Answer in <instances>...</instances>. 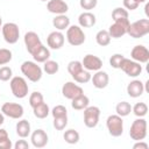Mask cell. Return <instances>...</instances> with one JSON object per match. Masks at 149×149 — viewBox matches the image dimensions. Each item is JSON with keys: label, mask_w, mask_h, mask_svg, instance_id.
<instances>
[{"label": "cell", "mask_w": 149, "mask_h": 149, "mask_svg": "<svg viewBox=\"0 0 149 149\" xmlns=\"http://www.w3.org/2000/svg\"><path fill=\"white\" fill-rule=\"evenodd\" d=\"M1 34H2L3 40L8 44H15L19 41V37H20L19 26L14 22H7V23L2 24Z\"/></svg>", "instance_id": "cell-7"}, {"label": "cell", "mask_w": 149, "mask_h": 149, "mask_svg": "<svg viewBox=\"0 0 149 149\" xmlns=\"http://www.w3.org/2000/svg\"><path fill=\"white\" fill-rule=\"evenodd\" d=\"M91 80H92V84L95 88L101 90V88L107 87V85L109 83V77H108V73L106 71L98 70V71H95L93 77H91Z\"/></svg>", "instance_id": "cell-19"}, {"label": "cell", "mask_w": 149, "mask_h": 149, "mask_svg": "<svg viewBox=\"0 0 149 149\" xmlns=\"http://www.w3.org/2000/svg\"><path fill=\"white\" fill-rule=\"evenodd\" d=\"M129 23L130 22L128 19H121V20L114 21V23L111 24L108 28V34H109L111 38H120L123 35H126Z\"/></svg>", "instance_id": "cell-9"}, {"label": "cell", "mask_w": 149, "mask_h": 149, "mask_svg": "<svg viewBox=\"0 0 149 149\" xmlns=\"http://www.w3.org/2000/svg\"><path fill=\"white\" fill-rule=\"evenodd\" d=\"M52 26L56 28V30H65L68 29V27L70 26V19L65 15V14H59V15H56L54 19H52Z\"/></svg>", "instance_id": "cell-23"}, {"label": "cell", "mask_w": 149, "mask_h": 149, "mask_svg": "<svg viewBox=\"0 0 149 149\" xmlns=\"http://www.w3.org/2000/svg\"><path fill=\"white\" fill-rule=\"evenodd\" d=\"M79 5L85 10H91L97 7L98 0H79Z\"/></svg>", "instance_id": "cell-41"}, {"label": "cell", "mask_w": 149, "mask_h": 149, "mask_svg": "<svg viewBox=\"0 0 149 149\" xmlns=\"http://www.w3.org/2000/svg\"><path fill=\"white\" fill-rule=\"evenodd\" d=\"M115 112L118 115H120L121 118L123 116H127L130 114L132 112V105L127 101H120L118 102V105L115 106Z\"/></svg>", "instance_id": "cell-29"}, {"label": "cell", "mask_w": 149, "mask_h": 149, "mask_svg": "<svg viewBox=\"0 0 149 149\" xmlns=\"http://www.w3.org/2000/svg\"><path fill=\"white\" fill-rule=\"evenodd\" d=\"M132 112L137 116V118H144L148 113V106L146 102H136L132 107Z\"/></svg>", "instance_id": "cell-31"}, {"label": "cell", "mask_w": 149, "mask_h": 149, "mask_svg": "<svg viewBox=\"0 0 149 149\" xmlns=\"http://www.w3.org/2000/svg\"><path fill=\"white\" fill-rule=\"evenodd\" d=\"M47 9L52 14L59 15V14H65L69 10V6L64 0H48Z\"/></svg>", "instance_id": "cell-18"}, {"label": "cell", "mask_w": 149, "mask_h": 149, "mask_svg": "<svg viewBox=\"0 0 149 149\" xmlns=\"http://www.w3.org/2000/svg\"><path fill=\"white\" fill-rule=\"evenodd\" d=\"M63 139H64V141H65L66 143H69V144H76V143L79 142L80 135H79V133H78L77 130H74V129L71 128V129H68V130L64 132Z\"/></svg>", "instance_id": "cell-27"}, {"label": "cell", "mask_w": 149, "mask_h": 149, "mask_svg": "<svg viewBox=\"0 0 149 149\" xmlns=\"http://www.w3.org/2000/svg\"><path fill=\"white\" fill-rule=\"evenodd\" d=\"M13 77V70L9 66H1L0 68V80L8 81Z\"/></svg>", "instance_id": "cell-39"}, {"label": "cell", "mask_w": 149, "mask_h": 149, "mask_svg": "<svg viewBox=\"0 0 149 149\" xmlns=\"http://www.w3.org/2000/svg\"><path fill=\"white\" fill-rule=\"evenodd\" d=\"M127 34L133 38H141L149 34V20L141 19L133 23H129L127 28Z\"/></svg>", "instance_id": "cell-2"}, {"label": "cell", "mask_w": 149, "mask_h": 149, "mask_svg": "<svg viewBox=\"0 0 149 149\" xmlns=\"http://www.w3.org/2000/svg\"><path fill=\"white\" fill-rule=\"evenodd\" d=\"M120 69L128 77H132V78H135V77L140 76L141 72H142V65H141V63H137V62H135L133 59H129V58H126V57L122 61Z\"/></svg>", "instance_id": "cell-10"}, {"label": "cell", "mask_w": 149, "mask_h": 149, "mask_svg": "<svg viewBox=\"0 0 149 149\" xmlns=\"http://www.w3.org/2000/svg\"><path fill=\"white\" fill-rule=\"evenodd\" d=\"M23 112V106L16 102H5L1 106V113L10 119H21Z\"/></svg>", "instance_id": "cell-11"}, {"label": "cell", "mask_w": 149, "mask_h": 149, "mask_svg": "<svg viewBox=\"0 0 149 149\" xmlns=\"http://www.w3.org/2000/svg\"><path fill=\"white\" fill-rule=\"evenodd\" d=\"M136 1H137V2H139V3H142V2H146V1H147V0H136Z\"/></svg>", "instance_id": "cell-49"}, {"label": "cell", "mask_w": 149, "mask_h": 149, "mask_svg": "<svg viewBox=\"0 0 149 149\" xmlns=\"http://www.w3.org/2000/svg\"><path fill=\"white\" fill-rule=\"evenodd\" d=\"M112 19L113 21L121 20V19H128V10L122 7H116L112 10Z\"/></svg>", "instance_id": "cell-34"}, {"label": "cell", "mask_w": 149, "mask_h": 149, "mask_svg": "<svg viewBox=\"0 0 149 149\" xmlns=\"http://www.w3.org/2000/svg\"><path fill=\"white\" fill-rule=\"evenodd\" d=\"M95 42L100 45V47H106L111 43V36L108 34V30L101 29L95 35Z\"/></svg>", "instance_id": "cell-28"}, {"label": "cell", "mask_w": 149, "mask_h": 149, "mask_svg": "<svg viewBox=\"0 0 149 149\" xmlns=\"http://www.w3.org/2000/svg\"><path fill=\"white\" fill-rule=\"evenodd\" d=\"M13 147L10 140H6L3 142H0V149H10Z\"/></svg>", "instance_id": "cell-45"}, {"label": "cell", "mask_w": 149, "mask_h": 149, "mask_svg": "<svg viewBox=\"0 0 149 149\" xmlns=\"http://www.w3.org/2000/svg\"><path fill=\"white\" fill-rule=\"evenodd\" d=\"M3 122H5V115H3V114L0 112V126H1Z\"/></svg>", "instance_id": "cell-47"}, {"label": "cell", "mask_w": 149, "mask_h": 149, "mask_svg": "<svg viewBox=\"0 0 149 149\" xmlns=\"http://www.w3.org/2000/svg\"><path fill=\"white\" fill-rule=\"evenodd\" d=\"M44 101V98H43V94L38 91H34L30 95H29V105L31 106V108H34L35 106L40 105L41 102Z\"/></svg>", "instance_id": "cell-33"}, {"label": "cell", "mask_w": 149, "mask_h": 149, "mask_svg": "<svg viewBox=\"0 0 149 149\" xmlns=\"http://www.w3.org/2000/svg\"><path fill=\"white\" fill-rule=\"evenodd\" d=\"M100 108L97 106H87L84 109V125L87 128H94L99 123Z\"/></svg>", "instance_id": "cell-8"}, {"label": "cell", "mask_w": 149, "mask_h": 149, "mask_svg": "<svg viewBox=\"0 0 149 149\" xmlns=\"http://www.w3.org/2000/svg\"><path fill=\"white\" fill-rule=\"evenodd\" d=\"M85 34L79 26H69L66 29V41L72 47H79L85 42Z\"/></svg>", "instance_id": "cell-5"}, {"label": "cell", "mask_w": 149, "mask_h": 149, "mask_svg": "<svg viewBox=\"0 0 149 149\" xmlns=\"http://www.w3.org/2000/svg\"><path fill=\"white\" fill-rule=\"evenodd\" d=\"M125 59V56L122 54H114L109 58V64L113 69H120L122 61Z\"/></svg>", "instance_id": "cell-38"}, {"label": "cell", "mask_w": 149, "mask_h": 149, "mask_svg": "<svg viewBox=\"0 0 149 149\" xmlns=\"http://www.w3.org/2000/svg\"><path fill=\"white\" fill-rule=\"evenodd\" d=\"M84 68H83V64H81V62H79V61H71V62H69V64H68V71H69V73L71 74V77L72 76H74L76 73H78L80 70H83Z\"/></svg>", "instance_id": "cell-37"}, {"label": "cell", "mask_w": 149, "mask_h": 149, "mask_svg": "<svg viewBox=\"0 0 149 149\" xmlns=\"http://www.w3.org/2000/svg\"><path fill=\"white\" fill-rule=\"evenodd\" d=\"M144 92V85L141 80L134 79L127 85V93L130 98H139Z\"/></svg>", "instance_id": "cell-20"}, {"label": "cell", "mask_w": 149, "mask_h": 149, "mask_svg": "<svg viewBox=\"0 0 149 149\" xmlns=\"http://www.w3.org/2000/svg\"><path fill=\"white\" fill-rule=\"evenodd\" d=\"M13 58V54L9 49L1 48L0 49V65H6L8 64Z\"/></svg>", "instance_id": "cell-36"}, {"label": "cell", "mask_w": 149, "mask_h": 149, "mask_svg": "<svg viewBox=\"0 0 149 149\" xmlns=\"http://www.w3.org/2000/svg\"><path fill=\"white\" fill-rule=\"evenodd\" d=\"M30 141H31V144L35 147V148H44L47 144H48V141H49V137H48V134L38 128L36 130H34L30 135Z\"/></svg>", "instance_id": "cell-17"}, {"label": "cell", "mask_w": 149, "mask_h": 149, "mask_svg": "<svg viewBox=\"0 0 149 149\" xmlns=\"http://www.w3.org/2000/svg\"><path fill=\"white\" fill-rule=\"evenodd\" d=\"M130 57L137 63H147L149 61V50L142 44L135 45L130 51Z\"/></svg>", "instance_id": "cell-16"}, {"label": "cell", "mask_w": 149, "mask_h": 149, "mask_svg": "<svg viewBox=\"0 0 149 149\" xmlns=\"http://www.w3.org/2000/svg\"><path fill=\"white\" fill-rule=\"evenodd\" d=\"M1 28H2V19L0 16V31H1Z\"/></svg>", "instance_id": "cell-48"}, {"label": "cell", "mask_w": 149, "mask_h": 149, "mask_svg": "<svg viewBox=\"0 0 149 149\" xmlns=\"http://www.w3.org/2000/svg\"><path fill=\"white\" fill-rule=\"evenodd\" d=\"M81 64H83V68L87 71H98V70H101L102 68V61L98 56L92 54L85 55L81 61Z\"/></svg>", "instance_id": "cell-13"}, {"label": "cell", "mask_w": 149, "mask_h": 149, "mask_svg": "<svg viewBox=\"0 0 149 149\" xmlns=\"http://www.w3.org/2000/svg\"><path fill=\"white\" fill-rule=\"evenodd\" d=\"M15 149H29V144L26 140H17L16 143L14 144Z\"/></svg>", "instance_id": "cell-43"}, {"label": "cell", "mask_w": 149, "mask_h": 149, "mask_svg": "<svg viewBox=\"0 0 149 149\" xmlns=\"http://www.w3.org/2000/svg\"><path fill=\"white\" fill-rule=\"evenodd\" d=\"M20 70L22 72V74H24L26 78H28V80L33 81V83H37L41 80L42 78V72L43 70L41 69L40 65H37L36 62H31V61H24L21 66Z\"/></svg>", "instance_id": "cell-1"}, {"label": "cell", "mask_w": 149, "mask_h": 149, "mask_svg": "<svg viewBox=\"0 0 149 149\" xmlns=\"http://www.w3.org/2000/svg\"><path fill=\"white\" fill-rule=\"evenodd\" d=\"M58 70H59V65L56 61L48 59L43 63V71L47 72L48 74H55L58 72Z\"/></svg>", "instance_id": "cell-32"}, {"label": "cell", "mask_w": 149, "mask_h": 149, "mask_svg": "<svg viewBox=\"0 0 149 149\" xmlns=\"http://www.w3.org/2000/svg\"><path fill=\"white\" fill-rule=\"evenodd\" d=\"M52 125H54V128L56 130H63V129H65V127L68 126V115L54 118Z\"/></svg>", "instance_id": "cell-35"}, {"label": "cell", "mask_w": 149, "mask_h": 149, "mask_svg": "<svg viewBox=\"0 0 149 149\" xmlns=\"http://www.w3.org/2000/svg\"><path fill=\"white\" fill-rule=\"evenodd\" d=\"M33 112H34V115H35L37 119H45V118L49 115V113H50V108H49L48 104L43 101V102H41L40 105L35 106V107L33 108Z\"/></svg>", "instance_id": "cell-26"}, {"label": "cell", "mask_w": 149, "mask_h": 149, "mask_svg": "<svg viewBox=\"0 0 149 149\" xmlns=\"http://www.w3.org/2000/svg\"><path fill=\"white\" fill-rule=\"evenodd\" d=\"M148 148H149L148 143L143 142V140L142 141H136V143L133 146V149H148Z\"/></svg>", "instance_id": "cell-44"}, {"label": "cell", "mask_w": 149, "mask_h": 149, "mask_svg": "<svg viewBox=\"0 0 149 149\" xmlns=\"http://www.w3.org/2000/svg\"><path fill=\"white\" fill-rule=\"evenodd\" d=\"M23 41H24V45H26V49L27 51L33 55L42 44L41 42V38L40 36L37 35V33L35 31H27L24 34V37H23Z\"/></svg>", "instance_id": "cell-12"}, {"label": "cell", "mask_w": 149, "mask_h": 149, "mask_svg": "<svg viewBox=\"0 0 149 149\" xmlns=\"http://www.w3.org/2000/svg\"><path fill=\"white\" fill-rule=\"evenodd\" d=\"M139 2L136 0H123V7L127 10H135L139 7Z\"/></svg>", "instance_id": "cell-42"}, {"label": "cell", "mask_w": 149, "mask_h": 149, "mask_svg": "<svg viewBox=\"0 0 149 149\" xmlns=\"http://www.w3.org/2000/svg\"><path fill=\"white\" fill-rule=\"evenodd\" d=\"M8 139H9V136H8L7 130L3 129V128H0V142H3L6 140H8Z\"/></svg>", "instance_id": "cell-46"}, {"label": "cell", "mask_w": 149, "mask_h": 149, "mask_svg": "<svg viewBox=\"0 0 149 149\" xmlns=\"http://www.w3.org/2000/svg\"><path fill=\"white\" fill-rule=\"evenodd\" d=\"M106 127L111 136L119 137L123 133V120L118 114H112L106 120Z\"/></svg>", "instance_id": "cell-6"}, {"label": "cell", "mask_w": 149, "mask_h": 149, "mask_svg": "<svg viewBox=\"0 0 149 149\" xmlns=\"http://www.w3.org/2000/svg\"><path fill=\"white\" fill-rule=\"evenodd\" d=\"M51 114L54 118H57V116H64V115H68V111H66V107L63 106V105H57L55 106L52 109H51Z\"/></svg>", "instance_id": "cell-40"}, {"label": "cell", "mask_w": 149, "mask_h": 149, "mask_svg": "<svg viewBox=\"0 0 149 149\" xmlns=\"http://www.w3.org/2000/svg\"><path fill=\"white\" fill-rule=\"evenodd\" d=\"M71 101H72V102H71V106H72V108L76 109V111L85 109V108L90 105V99H88V97L85 95L84 93L80 94V95H78V97H76V98H73Z\"/></svg>", "instance_id": "cell-24"}, {"label": "cell", "mask_w": 149, "mask_h": 149, "mask_svg": "<svg viewBox=\"0 0 149 149\" xmlns=\"http://www.w3.org/2000/svg\"><path fill=\"white\" fill-rule=\"evenodd\" d=\"M64 42H65V36L59 30L51 31L48 35V37H47V44H48V47L50 49H54V50L61 49L64 45Z\"/></svg>", "instance_id": "cell-15"}, {"label": "cell", "mask_w": 149, "mask_h": 149, "mask_svg": "<svg viewBox=\"0 0 149 149\" xmlns=\"http://www.w3.org/2000/svg\"><path fill=\"white\" fill-rule=\"evenodd\" d=\"M9 86H10V91L15 98L23 99L28 95L29 87L23 77H20V76L12 77V79L9 81Z\"/></svg>", "instance_id": "cell-3"}, {"label": "cell", "mask_w": 149, "mask_h": 149, "mask_svg": "<svg viewBox=\"0 0 149 149\" xmlns=\"http://www.w3.org/2000/svg\"><path fill=\"white\" fill-rule=\"evenodd\" d=\"M83 93H84L83 88L79 85L74 84L73 81H66L62 86V94H63L64 98H66L69 100H72L73 98H76V97H78Z\"/></svg>", "instance_id": "cell-14"}, {"label": "cell", "mask_w": 149, "mask_h": 149, "mask_svg": "<svg viewBox=\"0 0 149 149\" xmlns=\"http://www.w3.org/2000/svg\"><path fill=\"white\" fill-rule=\"evenodd\" d=\"M95 22H97L95 15L93 13H91L90 10L83 12L78 16V23H79V27H81V28H91L95 24Z\"/></svg>", "instance_id": "cell-21"}, {"label": "cell", "mask_w": 149, "mask_h": 149, "mask_svg": "<svg viewBox=\"0 0 149 149\" xmlns=\"http://www.w3.org/2000/svg\"><path fill=\"white\" fill-rule=\"evenodd\" d=\"M129 136L134 141H142L147 136V121L143 118H137L133 121L130 129H129Z\"/></svg>", "instance_id": "cell-4"}, {"label": "cell", "mask_w": 149, "mask_h": 149, "mask_svg": "<svg viewBox=\"0 0 149 149\" xmlns=\"http://www.w3.org/2000/svg\"><path fill=\"white\" fill-rule=\"evenodd\" d=\"M91 73H90V71H87V70H85V69H83V70H80L78 73H76L74 76H72V78H73V80L76 81V83H79V84H86V83H88L90 80H91Z\"/></svg>", "instance_id": "cell-30"}, {"label": "cell", "mask_w": 149, "mask_h": 149, "mask_svg": "<svg viewBox=\"0 0 149 149\" xmlns=\"http://www.w3.org/2000/svg\"><path fill=\"white\" fill-rule=\"evenodd\" d=\"M31 56L36 63H44L45 61H48L50 58V50L47 47L41 45Z\"/></svg>", "instance_id": "cell-25"}, {"label": "cell", "mask_w": 149, "mask_h": 149, "mask_svg": "<svg viewBox=\"0 0 149 149\" xmlns=\"http://www.w3.org/2000/svg\"><path fill=\"white\" fill-rule=\"evenodd\" d=\"M41 1H43V2H45V1H48V0H41Z\"/></svg>", "instance_id": "cell-50"}, {"label": "cell", "mask_w": 149, "mask_h": 149, "mask_svg": "<svg viewBox=\"0 0 149 149\" xmlns=\"http://www.w3.org/2000/svg\"><path fill=\"white\" fill-rule=\"evenodd\" d=\"M15 130H16V134H17L21 139L28 137V136L30 135V130H31L29 121H28V120H24V119L17 121V123H16V126H15Z\"/></svg>", "instance_id": "cell-22"}]
</instances>
